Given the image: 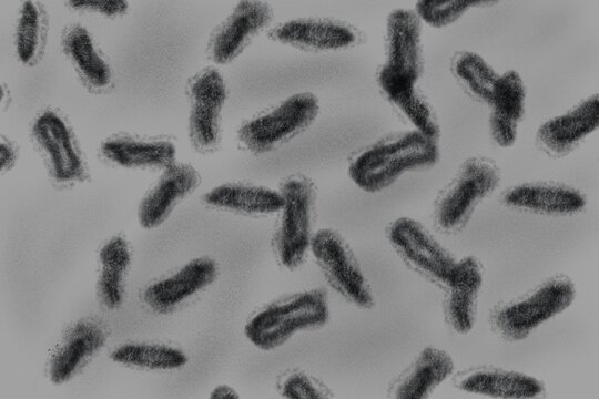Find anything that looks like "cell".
<instances>
[{
  "mask_svg": "<svg viewBox=\"0 0 599 399\" xmlns=\"http://www.w3.org/2000/svg\"><path fill=\"white\" fill-rule=\"evenodd\" d=\"M575 296L569 277H550L527 293L497 304L489 315L490 328L502 340H522L544 321L568 308Z\"/></svg>",
  "mask_w": 599,
  "mask_h": 399,
  "instance_id": "cell-4",
  "label": "cell"
},
{
  "mask_svg": "<svg viewBox=\"0 0 599 399\" xmlns=\"http://www.w3.org/2000/svg\"><path fill=\"white\" fill-rule=\"evenodd\" d=\"M385 58L380 70L415 83L420 79L424 71L422 21L414 10L395 9L388 14Z\"/></svg>",
  "mask_w": 599,
  "mask_h": 399,
  "instance_id": "cell-14",
  "label": "cell"
},
{
  "mask_svg": "<svg viewBox=\"0 0 599 399\" xmlns=\"http://www.w3.org/2000/svg\"><path fill=\"white\" fill-rule=\"evenodd\" d=\"M451 71L469 96L481 103H489L499 75L484 58L469 50L456 52L451 59Z\"/></svg>",
  "mask_w": 599,
  "mask_h": 399,
  "instance_id": "cell-30",
  "label": "cell"
},
{
  "mask_svg": "<svg viewBox=\"0 0 599 399\" xmlns=\"http://www.w3.org/2000/svg\"><path fill=\"white\" fill-rule=\"evenodd\" d=\"M18 158V150L13 142L8 139L1 137L0 142V168L1 172L10 171Z\"/></svg>",
  "mask_w": 599,
  "mask_h": 399,
  "instance_id": "cell-34",
  "label": "cell"
},
{
  "mask_svg": "<svg viewBox=\"0 0 599 399\" xmlns=\"http://www.w3.org/2000/svg\"><path fill=\"white\" fill-rule=\"evenodd\" d=\"M318 112V99L313 93H295L245 121L237 131L238 143L252 154L272 152L305 131Z\"/></svg>",
  "mask_w": 599,
  "mask_h": 399,
  "instance_id": "cell-6",
  "label": "cell"
},
{
  "mask_svg": "<svg viewBox=\"0 0 599 399\" xmlns=\"http://www.w3.org/2000/svg\"><path fill=\"white\" fill-rule=\"evenodd\" d=\"M377 84L389 103L414 126V130L438 141L440 129L436 113L417 83L398 79L379 69Z\"/></svg>",
  "mask_w": 599,
  "mask_h": 399,
  "instance_id": "cell-24",
  "label": "cell"
},
{
  "mask_svg": "<svg viewBox=\"0 0 599 399\" xmlns=\"http://www.w3.org/2000/svg\"><path fill=\"white\" fill-rule=\"evenodd\" d=\"M48 35V16L38 1L22 3L16 28V51L26 65L37 64L42 55Z\"/></svg>",
  "mask_w": 599,
  "mask_h": 399,
  "instance_id": "cell-28",
  "label": "cell"
},
{
  "mask_svg": "<svg viewBox=\"0 0 599 399\" xmlns=\"http://www.w3.org/2000/svg\"><path fill=\"white\" fill-rule=\"evenodd\" d=\"M278 393L290 399H321L331 398V389L316 377L301 370L284 371L276 381Z\"/></svg>",
  "mask_w": 599,
  "mask_h": 399,
  "instance_id": "cell-32",
  "label": "cell"
},
{
  "mask_svg": "<svg viewBox=\"0 0 599 399\" xmlns=\"http://www.w3.org/2000/svg\"><path fill=\"white\" fill-rule=\"evenodd\" d=\"M500 201L509 208L552 216L576 214L587 203L586 196L578 188L551 181L517 184L506 190Z\"/></svg>",
  "mask_w": 599,
  "mask_h": 399,
  "instance_id": "cell-18",
  "label": "cell"
},
{
  "mask_svg": "<svg viewBox=\"0 0 599 399\" xmlns=\"http://www.w3.org/2000/svg\"><path fill=\"white\" fill-rule=\"evenodd\" d=\"M210 397L217 399H233L238 398V393L227 385H219L211 391Z\"/></svg>",
  "mask_w": 599,
  "mask_h": 399,
  "instance_id": "cell-35",
  "label": "cell"
},
{
  "mask_svg": "<svg viewBox=\"0 0 599 399\" xmlns=\"http://www.w3.org/2000/svg\"><path fill=\"white\" fill-rule=\"evenodd\" d=\"M62 48L81 80L90 89L104 91L111 86V68L83 25L73 23L67 27L62 34Z\"/></svg>",
  "mask_w": 599,
  "mask_h": 399,
  "instance_id": "cell-26",
  "label": "cell"
},
{
  "mask_svg": "<svg viewBox=\"0 0 599 399\" xmlns=\"http://www.w3.org/2000/svg\"><path fill=\"white\" fill-rule=\"evenodd\" d=\"M387 238L410 269L446 287L457 260L424 224L410 217L396 218L387 227Z\"/></svg>",
  "mask_w": 599,
  "mask_h": 399,
  "instance_id": "cell-8",
  "label": "cell"
},
{
  "mask_svg": "<svg viewBox=\"0 0 599 399\" xmlns=\"http://www.w3.org/2000/svg\"><path fill=\"white\" fill-rule=\"evenodd\" d=\"M483 285V266L474 256L457 262L445 287L444 314L447 324L457 334L471 330Z\"/></svg>",
  "mask_w": 599,
  "mask_h": 399,
  "instance_id": "cell-19",
  "label": "cell"
},
{
  "mask_svg": "<svg viewBox=\"0 0 599 399\" xmlns=\"http://www.w3.org/2000/svg\"><path fill=\"white\" fill-rule=\"evenodd\" d=\"M131 259L129 243L122 236L111 237L99 252L97 294L106 309H115L123 301L124 280Z\"/></svg>",
  "mask_w": 599,
  "mask_h": 399,
  "instance_id": "cell-27",
  "label": "cell"
},
{
  "mask_svg": "<svg viewBox=\"0 0 599 399\" xmlns=\"http://www.w3.org/2000/svg\"><path fill=\"white\" fill-rule=\"evenodd\" d=\"M31 133L54 183L68 186L88 178L84 155L68 122L59 112L45 110L40 113L32 124Z\"/></svg>",
  "mask_w": 599,
  "mask_h": 399,
  "instance_id": "cell-9",
  "label": "cell"
},
{
  "mask_svg": "<svg viewBox=\"0 0 599 399\" xmlns=\"http://www.w3.org/2000/svg\"><path fill=\"white\" fill-rule=\"evenodd\" d=\"M212 208L244 216L264 217L277 214L283 200L278 191L250 182H226L203 195Z\"/></svg>",
  "mask_w": 599,
  "mask_h": 399,
  "instance_id": "cell-23",
  "label": "cell"
},
{
  "mask_svg": "<svg viewBox=\"0 0 599 399\" xmlns=\"http://www.w3.org/2000/svg\"><path fill=\"white\" fill-rule=\"evenodd\" d=\"M186 92L191 144L202 154L214 153L221 144V115L227 96L224 78L217 69L205 68L190 79Z\"/></svg>",
  "mask_w": 599,
  "mask_h": 399,
  "instance_id": "cell-10",
  "label": "cell"
},
{
  "mask_svg": "<svg viewBox=\"0 0 599 399\" xmlns=\"http://www.w3.org/2000/svg\"><path fill=\"white\" fill-rule=\"evenodd\" d=\"M439 157L438 141L416 130L387 134L356 153L348 175L362 190L377 193L403 174L433 166Z\"/></svg>",
  "mask_w": 599,
  "mask_h": 399,
  "instance_id": "cell-1",
  "label": "cell"
},
{
  "mask_svg": "<svg viewBox=\"0 0 599 399\" xmlns=\"http://www.w3.org/2000/svg\"><path fill=\"white\" fill-rule=\"evenodd\" d=\"M526 88L518 72L508 70L496 80L488 105L489 131L501 147L511 146L525 113Z\"/></svg>",
  "mask_w": 599,
  "mask_h": 399,
  "instance_id": "cell-21",
  "label": "cell"
},
{
  "mask_svg": "<svg viewBox=\"0 0 599 399\" xmlns=\"http://www.w3.org/2000/svg\"><path fill=\"white\" fill-rule=\"evenodd\" d=\"M494 3L481 0H422L416 3L415 12L420 21L443 28L457 21L470 8Z\"/></svg>",
  "mask_w": 599,
  "mask_h": 399,
  "instance_id": "cell-31",
  "label": "cell"
},
{
  "mask_svg": "<svg viewBox=\"0 0 599 399\" xmlns=\"http://www.w3.org/2000/svg\"><path fill=\"white\" fill-rule=\"evenodd\" d=\"M278 192L283 204L272 235V249L282 267L295 270L311 252L317 188L311 177L294 173L281 181Z\"/></svg>",
  "mask_w": 599,
  "mask_h": 399,
  "instance_id": "cell-3",
  "label": "cell"
},
{
  "mask_svg": "<svg viewBox=\"0 0 599 399\" xmlns=\"http://www.w3.org/2000/svg\"><path fill=\"white\" fill-rule=\"evenodd\" d=\"M268 38L309 52L355 48L363 43V32L349 22L321 17L296 18L275 24Z\"/></svg>",
  "mask_w": 599,
  "mask_h": 399,
  "instance_id": "cell-11",
  "label": "cell"
},
{
  "mask_svg": "<svg viewBox=\"0 0 599 399\" xmlns=\"http://www.w3.org/2000/svg\"><path fill=\"white\" fill-rule=\"evenodd\" d=\"M110 358L124 366L148 370H173L186 365L189 358L180 348L151 342H126L116 347Z\"/></svg>",
  "mask_w": 599,
  "mask_h": 399,
  "instance_id": "cell-29",
  "label": "cell"
},
{
  "mask_svg": "<svg viewBox=\"0 0 599 399\" xmlns=\"http://www.w3.org/2000/svg\"><path fill=\"white\" fill-rule=\"evenodd\" d=\"M454 385L465 391L494 398L528 399L545 393V386L537 378L499 367H473L454 377Z\"/></svg>",
  "mask_w": 599,
  "mask_h": 399,
  "instance_id": "cell-20",
  "label": "cell"
},
{
  "mask_svg": "<svg viewBox=\"0 0 599 399\" xmlns=\"http://www.w3.org/2000/svg\"><path fill=\"white\" fill-rule=\"evenodd\" d=\"M274 19L272 6L264 1H241L212 32L207 55L215 64H226L241 52Z\"/></svg>",
  "mask_w": 599,
  "mask_h": 399,
  "instance_id": "cell-13",
  "label": "cell"
},
{
  "mask_svg": "<svg viewBox=\"0 0 599 399\" xmlns=\"http://www.w3.org/2000/svg\"><path fill=\"white\" fill-rule=\"evenodd\" d=\"M453 370L454 361L448 352L426 347L389 383L387 396L397 399L426 398Z\"/></svg>",
  "mask_w": 599,
  "mask_h": 399,
  "instance_id": "cell-22",
  "label": "cell"
},
{
  "mask_svg": "<svg viewBox=\"0 0 599 399\" xmlns=\"http://www.w3.org/2000/svg\"><path fill=\"white\" fill-rule=\"evenodd\" d=\"M217 274L216 262L211 257L193 258L175 273L150 284L142 297L153 311L169 314L205 290Z\"/></svg>",
  "mask_w": 599,
  "mask_h": 399,
  "instance_id": "cell-15",
  "label": "cell"
},
{
  "mask_svg": "<svg viewBox=\"0 0 599 399\" xmlns=\"http://www.w3.org/2000/svg\"><path fill=\"white\" fill-rule=\"evenodd\" d=\"M101 153L109 162L122 167L164 170L176 162L175 145L165 139L112 136L101 144Z\"/></svg>",
  "mask_w": 599,
  "mask_h": 399,
  "instance_id": "cell-25",
  "label": "cell"
},
{
  "mask_svg": "<svg viewBox=\"0 0 599 399\" xmlns=\"http://www.w3.org/2000/svg\"><path fill=\"white\" fill-rule=\"evenodd\" d=\"M79 11L98 12L106 17H118L126 12L129 4L122 0H74L68 2Z\"/></svg>",
  "mask_w": 599,
  "mask_h": 399,
  "instance_id": "cell-33",
  "label": "cell"
},
{
  "mask_svg": "<svg viewBox=\"0 0 599 399\" xmlns=\"http://www.w3.org/2000/svg\"><path fill=\"white\" fill-rule=\"evenodd\" d=\"M599 100L592 94L564 114L542 123L536 134L538 147L558 158L573 152L583 140L598 129Z\"/></svg>",
  "mask_w": 599,
  "mask_h": 399,
  "instance_id": "cell-16",
  "label": "cell"
},
{
  "mask_svg": "<svg viewBox=\"0 0 599 399\" xmlns=\"http://www.w3.org/2000/svg\"><path fill=\"white\" fill-rule=\"evenodd\" d=\"M201 181L200 172L189 163L174 162L165 167L139 205L140 224L144 228L162 224L176 205L199 187Z\"/></svg>",
  "mask_w": 599,
  "mask_h": 399,
  "instance_id": "cell-17",
  "label": "cell"
},
{
  "mask_svg": "<svg viewBox=\"0 0 599 399\" xmlns=\"http://www.w3.org/2000/svg\"><path fill=\"white\" fill-rule=\"evenodd\" d=\"M329 319L327 291L321 287L280 296L258 308L246 321L247 339L262 350H273L294 335L324 327Z\"/></svg>",
  "mask_w": 599,
  "mask_h": 399,
  "instance_id": "cell-2",
  "label": "cell"
},
{
  "mask_svg": "<svg viewBox=\"0 0 599 399\" xmlns=\"http://www.w3.org/2000/svg\"><path fill=\"white\" fill-rule=\"evenodd\" d=\"M501 173L496 162L486 156H471L441 188L434 204V219L439 231L460 232L477 206L499 185Z\"/></svg>",
  "mask_w": 599,
  "mask_h": 399,
  "instance_id": "cell-5",
  "label": "cell"
},
{
  "mask_svg": "<svg viewBox=\"0 0 599 399\" xmlns=\"http://www.w3.org/2000/svg\"><path fill=\"white\" fill-rule=\"evenodd\" d=\"M311 253L329 286L346 301L361 308L374 306L370 286L346 239L333 228L314 233Z\"/></svg>",
  "mask_w": 599,
  "mask_h": 399,
  "instance_id": "cell-7",
  "label": "cell"
},
{
  "mask_svg": "<svg viewBox=\"0 0 599 399\" xmlns=\"http://www.w3.org/2000/svg\"><path fill=\"white\" fill-rule=\"evenodd\" d=\"M108 337V327L97 318H82L70 325L49 356L50 381L61 385L71 380L105 346Z\"/></svg>",
  "mask_w": 599,
  "mask_h": 399,
  "instance_id": "cell-12",
  "label": "cell"
}]
</instances>
